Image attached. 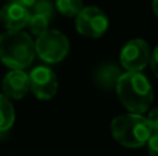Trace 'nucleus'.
Returning <instances> with one entry per match:
<instances>
[{
	"mask_svg": "<svg viewBox=\"0 0 158 156\" xmlns=\"http://www.w3.org/2000/svg\"><path fill=\"white\" fill-rule=\"evenodd\" d=\"M115 91L122 105L131 113L147 112L154 98L153 87L142 72H125L119 76Z\"/></svg>",
	"mask_w": 158,
	"mask_h": 156,
	"instance_id": "1",
	"label": "nucleus"
},
{
	"mask_svg": "<svg viewBox=\"0 0 158 156\" xmlns=\"http://www.w3.org/2000/svg\"><path fill=\"white\" fill-rule=\"evenodd\" d=\"M35 55V41L24 30H6L0 35V61L7 68L24 71Z\"/></svg>",
	"mask_w": 158,
	"mask_h": 156,
	"instance_id": "2",
	"label": "nucleus"
},
{
	"mask_svg": "<svg viewBox=\"0 0 158 156\" xmlns=\"http://www.w3.org/2000/svg\"><path fill=\"white\" fill-rule=\"evenodd\" d=\"M151 130L147 119L137 113H125L117 116L111 123V134L118 144L126 148H140L146 145Z\"/></svg>",
	"mask_w": 158,
	"mask_h": 156,
	"instance_id": "3",
	"label": "nucleus"
},
{
	"mask_svg": "<svg viewBox=\"0 0 158 156\" xmlns=\"http://www.w3.org/2000/svg\"><path fill=\"white\" fill-rule=\"evenodd\" d=\"M69 51V41L64 33L49 29L36 37L35 54L46 64H57L67 57Z\"/></svg>",
	"mask_w": 158,
	"mask_h": 156,
	"instance_id": "4",
	"label": "nucleus"
},
{
	"mask_svg": "<svg viewBox=\"0 0 158 156\" xmlns=\"http://www.w3.org/2000/svg\"><path fill=\"white\" fill-rule=\"evenodd\" d=\"M75 26L79 35L90 39L101 37L108 29V17L101 8L89 6L83 7L77 15Z\"/></svg>",
	"mask_w": 158,
	"mask_h": 156,
	"instance_id": "5",
	"label": "nucleus"
},
{
	"mask_svg": "<svg viewBox=\"0 0 158 156\" xmlns=\"http://www.w3.org/2000/svg\"><path fill=\"white\" fill-rule=\"evenodd\" d=\"M150 46L143 39L129 40L121 50L119 61L126 72H142L150 62Z\"/></svg>",
	"mask_w": 158,
	"mask_h": 156,
	"instance_id": "6",
	"label": "nucleus"
},
{
	"mask_svg": "<svg viewBox=\"0 0 158 156\" xmlns=\"http://www.w3.org/2000/svg\"><path fill=\"white\" fill-rule=\"evenodd\" d=\"M28 76H29V91H32L38 99L47 101L56 96L58 88V80L56 73L49 66H36Z\"/></svg>",
	"mask_w": 158,
	"mask_h": 156,
	"instance_id": "7",
	"label": "nucleus"
},
{
	"mask_svg": "<svg viewBox=\"0 0 158 156\" xmlns=\"http://www.w3.org/2000/svg\"><path fill=\"white\" fill-rule=\"evenodd\" d=\"M29 8L24 7L15 0H8L0 8V24L6 30H22L29 19Z\"/></svg>",
	"mask_w": 158,
	"mask_h": 156,
	"instance_id": "8",
	"label": "nucleus"
},
{
	"mask_svg": "<svg viewBox=\"0 0 158 156\" xmlns=\"http://www.w3.org/2000/svg\"><path fill=\"white\" fill-rule=\"evenodd\" d=\"M3 96L8 99H22L29 91V76L25 71L11 69L2 80Z\"/></svg>",
	"mask_w": 158,
	"mask_h": 156,
	"instance_id": "9",
	"label": "nucleus"
},
{
	"mask_svg": "<svg viewBox=\"0 0 158 156\" xmlns=\"http://www.w3.org/2000/svg\"><path fill=\"white\" fill-rule=\"evenodd\" d=\"M121 71L112 64H106L100 68L96 69L94 72V80L104 88H112L115 87L118 79L121 76Z\"/></svg>",
	"mask_w": 158,
	"mask_h": 156,
	"instance_id": "10",
	"label": "nucleus"
},
{
	"mask_svg": "<svg viewBox=\"0 0 158 156\" xmlns=\"http://www.w3.org/2000/svg\"><path fill=\"white\" fill-rule=\"evenodd\" d=\"M15 122V111L11 101L0 93V133H7Z\"/></svg>",
	"mask_w": 158,
	"mask_h": 156,
	"instance_id": "11",
	"label": "nucleus"
},
{
	"mask_svg": "<svg viewBox=\"0 0 158 156\" xmlns=\"http://www.w3.org/2000/svg\"><path fill=\"white\" fill-rule=\"evenodd\" d=\"M56 10L65 17H77L83 8L82 0H56Z\"/></svg>",
	"mask_w": 158,
	"mask_h": 156,
	"instance_id": "12",
	"label": "nucleus"
},
{
	"mask_svg": "<svg viewBox=\"0 0 158 156\" xmlns=\"http://www.w3.org/2000/svg\"><path fill=\"white\" fill-rule=\"evenodd\" d=\"M29 13H31V11H29ZM49 21H50V19L46 18V17L31 13L27 26H28L29 32L32 33L33 36L39 37L40 35H43L44 32H47V30H49Z\"/></svg>",
	"mask_w": 158,
	"mask_h": 156,
	"instance_id": "13",
	"label": "nucleus"
},
{
	"mask_svg": "<svg viewBox=\"0 0 158 156\" xmlns=\"http://www.w3.org/2000/svg\"><path fill=\"white\" fill-rule=\"evenodd\" d=\"M54 3L52 0H36V3L29 8L31 13L33 14H39V15H43L46 18L52 19L54 15Z\"/></svg>",
	"mask_w": 158,
	"mask_h": 156,
	"instance_id": "14",
	"label": "nucleus"
},
{
	"mask_svg": "<svg viewBox=\"0 0 158 156\" xmlns=\"http://www.w3.org/2000/svg\"><path fill=\"white\" fill-rule=\"evenodd\" d=\"M150 156H158V131H153L148 138V141L146 142Z\"/></svg>",
	"mask_w": 158,
	"mask_h": 156,
	"instance_id": "15",
	"label": "nucleus"
},
{
	"mask_svg": "<svg viewBox=\"0 0 158 156\" xmlns=\"http://www.w3.org/2000/svg\"><path fill=\"white\" fill-rule=\"evenodd\" d=\"M146 119H147L151 130H153V131H158V107L153 108V109L148 112V115Z\"/></svg>",
	"mask_w": 158,
	"mask_h": 156,
	"instance_id": "16",
	"label": "nucleus"
},
{
	"mask_svg": "<svg viewBox=\"0 0 158 156\" xmlns=\"http://www.w3.org/2000/svg\"><path fill=\"white\" fill-rule=\"evenodd\" d=\"M150 65H151V71H153V73L156 75V77H158V46L154 49V51L151 53Z\"/></svg>",
	"mask_w": 158,
	"mask_h": 156,
	"instance_id": "17",
	"label": "nucleus"
},
{
	"mask_svg": "<svg viewBox=\"0 0 158 156\" xmlns=\"http://www.w3.org/2000/svg\"><path fill=\"white\" fill-rule=\"evenodd\" d=\"M15 2H18L19 4H22L24 7L31 8V7H32V6L36 3V0H15Z\"/></svg>",
	"mask_w": 158,
	"mask_h": 156,
	"instance_id": "18",
	"label": "nucleus"
},
{
	"mask_svg": "<svg viewBox=\"0 0 158 156\" xmlns=\"http://www.w3.org/2000/svg\"><path fill=\"white\" fill-rule=\"evenodd\" d=\"M153 11L156 14V17L158 18V0H153Z\"/></svg>",
	"mask_w": 158,
	"mask_h": 156,
	"instance_id": "19",
	"label": "nucleus"
}]
</instances>
